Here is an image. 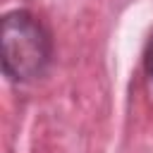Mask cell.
<instances>
[{
  "mask_svg": "<svg viewBox=\"0 0 153 153\" xmlns=\"http://www.w3.org/2000/svg\"><path fill=\"white\" fill-rule=\"evenodd\" d=\"M2 72L12 81H31L50 62V36L26 10H14L2 19Z\"/></svg>",
  "mask_w": 153,
  "mask_h": 153,
  "instance_id": "1",
  "label": "cell"
},
{
  "mask_svg": "<svg viewBox=\"0 0 153 153\" xmlns=\"http://www.w3.org/2000/svg\"><path fill=\"white\" fill-rule=\"evenodd\" d=\"M143 69H146L148 79L153 81V31H151V36L146 41V48H143Z\"/></svg>",
  "mask_w": 153,
  "mask_h": 153,
  "instance_id": "2",
  "label": "cell"
}]
</instances>
